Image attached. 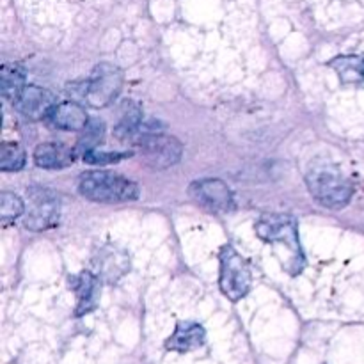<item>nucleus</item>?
I'll return each mask as SVG.
<instances>
[{
	"label": "nucleus",
	"instance_id": "1a4fd4ad",
	"mask_svg": "<svg viewBox=\"0 0 364 364\" xmlns=\"http://www.w3.org/2000/svg\"><path fill=\"white\" fill-rule=\"evenodd\" d=\"M13 105L21 116L38 121L46 119L53 107L57 105V102L55 96L48 89L38 87V85H25L20 95L14 98Z\"/></svg>",
	"mask_w": 364,
	"mask_h": 364
},
{
	"label": "nucleus",
	"instance_id": "2eb2a0df",
	"mask_svg": "<svg viewBox=\"0 0 364 364\" xmlns=\"http://www.w3.org/2000/svg\"><path fill=\"white\" fill-rule=\"evenodd\" d=\"M123 112H121L119 121H117L116 128H114V135L117 141L121 142H134L135 137L139 135L142 128V110L141 105L135 102H128L123 105Z\"/></svg>",
	"mask_w": 364,
	"mask_h": 364
},
{
	"label": "nucleus",
	"instance_id": "dca6fc26",
	"mask_svg": "<svg viewBox=\"0 0 364 364\" xmlns=\"http://www.w3.org/2000/svg\"><path fill=\"white\" fill-rule=\"evenodd\" d=\"M343 84H363L364 82V57L363 55H338L329 63Z\"/></svg>",
	"mask_w": 364,
	"mask_h": 364
},
{
	"label": "nucleus",
	"instance_id": "aec40b11",
	"mask_svg": "<svg viewBox=\"0 0 364 364\" xmlns=\"http://www.w3.org/2000/svg\"><path fill=\"white\" fill-rule=\"evenodd\" d=\"M25 212V205L16 194L13 192H2L0 194V220L2 223H11L18 219Z\"/></svg>",
	"mask_w": 364,
	"mask_h": 364
},
{
	"label": "nucleus",
	"instance_id": "4468645a",
	"mask_svg": "<svg viewBox=\"0 0 364 364\" xmlns=\"http://www.w3.org/2000/svg\"><path fill=\"white\" fill-rule=\"evenodd\" d=\"M75 160L73 149L66 148L63 144H52V142H45L39 144L34 149V162L36 166L41 169H64V167L71 166Z\"/></svg>",
	"mask_w": 364,
	"mask_h": 364
},
{
	"label": "nucleus",
	"instance_id": "20e7f679",
	"mask_svg": "<svg viewBox=\"0 0 364 364\" xmlns=\"http://www.w3.org/2000/svg\"><path fill=\"white\" fill-rule=\"evenodd\" d=\"M134 144L141 148L142 156L153 169L176 166L183 155V144L173 135L164 134V127L159 123L142 124Z\"/></svg>",
	"mask_w": 364,
	"mask_h": 364
},
{
	"label": "nucleus",
	"instance_id": "ddd939ff",
	"mask_svg": "<svg viewBox=\"0 0 364 364\" xmlns=\"http://www.w3.org/2000/svg\"><path fill=\"white\" fill-rule=\"evenodd\" d=\"M53 128L66 132H78L84 130L85 124L89 123V116L84 110V107L75 102H63L57 103L52 109V112L46 117Z\"/></svg>",
	"mask_w": 364,
	"mask_h": 364
},
{
	"label": "nucleus",
	"instance_id": "9b49d317",
	"mask_svg": "<svg viewBox=\"0 0 364 364\" xmlns=\"http://www.w3.org/2000/svg\"><path fill=\"white\" fill-rule=\"evenodd\" d=\"M95 265L98 269L100 279L107 281V283H116L130 270V258L121 249L114 247V245H105L96 252Z\"/></svg>",
	"mask_w": 364,
	"mask_h": 364
},
{
	"label": "nucleus",
	"instance_id": "a211bd4d",
	"mask_svg": "<svg viewBox=\"0 0 364 364\" xmlns=\"http://www.w3.org/2000/svg\"><path fill=\"white\" fill-rule=\"evenodd\" d=\"M103 135H105V124H103V121L96 119V117L95 119H89V123L82 130V135L78 137L77 151L87 153L96 149L103 142Z\"/></svg>",
	"mask_w": 364,
	"mask_h": 364
},
{
	"label": "nucleus",
	"instance_id": "6e6552de",
	"mask_svg": "<svg viewBox=\"0 0 364 364\" xmlns=\"http://www.w3.org/2000/svg\"><path fill=\"white\" fill-rule=\"evenodd\" d=\"M188 196L203 208L210 212H230L233 210V192L217 178H208V180H196L188 187Z\"/></svg>",
	"mask_w": 364,
	"mask_h": 364
},
{
	"label": "nucleus",
	"instance_id": "412c9836",
	"mask_svg": "<svg viewBox=\"0 0 364 364\" xmlns=\"http://www.w3.org/2000/svg\"><path fill=\"white\" fill-rule=\"evenodd\" d=\"M132 156V153H112V151H98V149H92V151L84 153V160L92 166H109V164L119 162V160L128 159Z\"/></svg>",
	"mask_w": 364,
	"mask_h": 364
},
{
	"label": "nucleus",
	"instance_id": "6ab92c4d",
	"mask_svg": "<svg viewBox=\"0 0 364 364\" xmlns=\"http://www.w3.org/2000/svg\"><path fill=\"white\" fill-rule=\"evenodd\" d=\"M27 162L23 148L16 142H4L0 146V169L2 171H20Z\"/></svg>",
	"mask_w": 364,
	"mask_h": 364
},
{
	"label": "nucleus",
	"instance_id": "f03ea898",
	"mask_svg": "<svg viewBox=\"0 0 364 364\" xmlns=\"http://www.w3.org/2000/svg\"><path fill=\"white\" fill-rule=\"evenodd\" d=\"M256 235L263 242L270 244L284 245L287 251L290 252V259L287 262L284 269L297 276L304 269V255L301 249V240H299V228L297 220L290 215H281V213H270L263 215L256 223Z\"/></svg>",
	"mask_w": 364,
	"mask_h": 364
},
{
	"label": "nucleus",
	"instance_id": "f8f14e48",
	"mask_svg": "<svg viewBox=\"0 0 364 364\" xmlns=\"http://www.w3.org/2000/svg\"><path fill=\"white\" fill-rule=\"evenodd\" d=\"M206 341L205 327L196 322H178L176 329L171 334L169 340L166 341L167 350L180 352H192L196 348H201Z\"/></svg>",
	"mask_w": 364,
	"mask_h": 364
},
{
	"label": "nucleus",
	"instance_id": "0eeeda50",
	"mask_svg": "<svg viewBox=\"0 0 364 364\" xmlns=\"http://www.w3.org/2000/svg\"><path fill=\"white\" fill-rule=\"evenodd\" d=\"M32 206L23 220V226L31 231H45L57 226L60 215L59 194L48 188L36 187L28 191Z\"/></svg>",
	"mask_w": 364,
	"mask_h": 364
},
{
	"label": "nucleus",
	"instance_id": "39448f33",
	"mask_svg": "<svg viewBox=\"0 0 364 364\" xmlns=\"http://www.w3.org/2000/svg\"><path fill=\"white\" fill-rule=\"evenodd\" d=\"M219 262L220 291L233 302L244 299L249 294L252 284V274L249 263L231 245H224L220 249Z\"/></svg>",
	"mask_w": 364,
	"mask_h": 364
},
{
	"label": "nucleus",
	"instance_id": "f257e3e1",
	"mask_svg": "<svg viewBox=\"0 0 364 364\" xmlns=\"http://www.w3.org/2000/svg\"><path fill=\"white\" fill-rule=\"evenodd\" d=\"M309 194L322 206L341 210L350 203L354 196V185L331 164H315L306 176Z\"/></svg>",
	"mask_w": 364,
	"mask_h": 364
},
{
	"label": "nucleus",
	"instance_id": "7ed1b4c3",
	"mask_svg": "<svg viewBox=\"0 0 364 364\" xmlns=\"http://www.w3.org/2000/svg\"><path fill=\"white\" fill-rule=\"evenodd\" d=\"M78 191L85 199L95 203H127L139 198L135 181L110 173V171H87L78 180Z\"/></svg>",
	"mask_w": 364,
	"mask_h": 364
},
{
	"label": "nucleus",
	"instance_id": "f3484780",
	"mask_svg": "<svg viewBox=\"0 0 364 364\" xmlns=\"http://www.w3.org/2000/svg\"><path fill=\"white\" fill-rule=\"evenodd\" d=\"M25 78H27V73H25L23 66L16 63L4 64L0 70V89H2L4 98L14 102V98L25 87Z\"/></svg>",
	"mask_w": 364,
	"mask_h": 364
},
{
	"label": "nucleus",
	"instance_id": "9d476101",
	"mask_svg": "<svg viewBox=\"0 0 364 364\" xmlns=\"http://www.w3.org/2000/svg\"><path fill=\"white\" fill-rule=\"evenodd\" d=\"M70 287L77 294V306H75V316H84L95 311L100 302L102 294V281L92 272H80L78 276L70 277Z\"/></svg>",
	"mask_w": 364,
	"mask_h": 364
},
{
	"label": "nucleus",
	"instance_id": "423d86ee",
	"mask_svg": "<svg viewBox=\"0 0 364 364\" xmlns=\"http://www.w3.org/2000/svg\"><path fill=\"white\" fill-rule=\"evenodd\" d=\"M123 89V73L117 66L100 63L84 85V98L95 109L110 105Z\"/></svg>",
	"mask_w": 364,
	"mask_h": 364
}]
</instances>
